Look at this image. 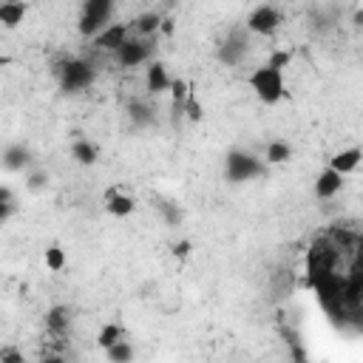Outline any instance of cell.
<instances>
[{
    "label": "cell",
    "instance_id": "11",
    "mask_svg": "<svg viewBox=\"0 0 363 363\" xmlns=\"http://www.w3.org/2000/svg\"><path fill=\"white\" fill-rule=\"evenodd\" d=\"M145 85H147V94H150V96H156V94H167V91H170L173 79L167 77V68H164V62H150Z\"/></svg>",
    "mask_w": 363,
    "mask_h": 363
},
{
    "label": "cell",
    "instance_id": "20",
    "mask_svg": "<svg viewBox=\"0 0 363 363\" xmlns=\"http://www.w3.org/2000/svg\"><path fill=\"white\" fill-rule=\"evenodd\" d=\"M289 159H292V147H289L286 142L272 139V142L267 145V162H269V164H284V162H289Z\"/></svg>",
    "mask_w": 363,
    "mask_h": 363
},
{
    "label": "cell",
    "instance_id": "26",
    "mask_svg": "<svg viewBox=\"0 0 363 363\" xmlns=\"http://www.w3.org/2000/svg\"><path fill=\"white\" fill-rule=\"evenodd\" d=\"M14 210H17L14 196H11V190L3 184V187H0V224H6V221L14 216Z\"/></svg>",
    "mask_w": 363,
    "mask_h": 363
},
{
    "label": "cell",
    "instance_id": "23",
    "mask_svg": "<svg viewBox=\"0 0 363 363\" xmlns=\"http://www.w3.org/2000/svg\"><path fill=\"white\" fill-rule=\"evenodd\" d=\"M116 340H122V326H119V323H105V326L99 329V335H96V346H99V349H108V346H113Z\"/></svg>",
    "mask_w": 363,
    "mask_h": 363
},
{
    "label": "cell",
    "instance_id": "13",
    "mask_svg": "<svg viewBox=\"0 0 363 363\" xmlns=\"http://www.w3.org/2000/svg\"><path fill=\"white\" fill-rule=\"evenodd\" d=\"M360 162H363V150H360V147H346V150H337V153L329 159V167H335V170H340V173L346 176V173H352Z\"/></svg>",
    "mask_w": 363,
    "mask_h": 363
},
{
    "label": "cell",
    "instance_id": "19",
    "mask_svg": "<svg viewBox=\"0 0 363 363\" xmlns=\"http://www.w3.org/2000/svg\"><path fill=\"white\" fill-rule=\"evenodd\" d=\"M82 14L96 17L99 23L111 26L108 20H111V14H113V0H85V3H82Z\"/></svg>",
    "mask_w": 363,
    "mask_h": 363
},
{
    "label": "cell",
    "instance_id": "6",
    "mask_svg": "<svg viewBox=\"0 0 363 363\" xmlns=\"http://www.w3.org/2000/svg\"><path fill=\"white\" fill-rule=\"evenodd\" d=\"M278 26H281V11H278L275 6H269V3H264V6L252 9V11H250V17H247V31L261 34V37L275 34V28H278Z\"/></svg>",
    "mask_w": 363,
    "mask_h": 363
},
{
    "label": "cell",
    "instance_id": "8",
    "mask_svg": "<svg viewBox=\"0 0 363 363\" xmlns=\"http://www.w3.org/2000/svg\"><path fill=\"white\" fill-rule=\"evenodd\" d=\"M128 37H130V26L128 23H111L94 37V45L102 48V51H116Z\"/></svg>",
    "mask_w": 363,
    "mask_h": 363
},
{
    "label": "cell",
    "instance_id": "24",
    "mask_svg": "<svg viewBox=\"0 0 363 363\" xmlns=\"http://www.w3.org/2000/svg\"><path fill=\"white\" fill-rule=\"evenodd\" d=\"M156 210L162 213V218H164L170 227L182 224V216H184V213L179 210V204H173V201H164V199H162V201H156Z\"/></svg>",
    "mask_w": 363,
    "mask_h": 363
},
{
    "label": "cell",
    "instance_id": "3",
    "mask_svg": "<svg viewBox=\"0 0 363 363\" xmlns=\"http://www.w3.org/2000/svg\"><path fill=\"white\" fill-rule=\"evenodd\" d=\"M264 173H267V167H264V162L258 156H252L247 150H238V147L227 150V156H224V176L230 182H235V184L238 182H252V179H258Z\"/></svg>",
    "mask_w": 363,
    "mask_h": 363
},
{
    "label": "cell",
    "instance_id": "15",
    "mask_svg": "<svg viewBox=\"0 0 363 363\" xmlns=\"http://www.w3.org/2000/svg\"><path fill=\"white\" fill-rule=\"evenodd\" d=\"M31 164V150L26 145H9L3 150V167L6 170H23Z\"/></svg>",
    "mask_w": 363,
    "mask_h": 363
},
{
    "label": "cell",
    "instance_id": "10",
    "mask_svg": "<svg viewBox=\"0 0 363 363\" xmlns=\"http://www.w3.org/2000/svg\"><path fill=\"white\" fill-rule=\"evenodd\" d=\"M133 207H136V201H133L130 196H125L119 187H111V190L105 193V210H108L111 216L125 218V216H130V213H133Z\"/></svg>",
    "mask_w": 363,
    "mask_h": 363
},
{
    "label": "cell",
    "instance_id": "27",
    "mask_svg": "<svg viewBox=\"0 0 363 363\" xmlns=\"http://www.w3.org/2000/svg\"><path fill=\"white\" fill-rule=\"evenodd\" d=\"M184 116H187L190 122H201V119H204V108L199 105V99H196L193 91H190V96H187V102H184Z\"/></svg>",
    "mask_w": 363,
    "mask_h": 363
},
{
    "label": "cell",
    "instance_id": "4",
    "mask_svg": "<svg viewBox=\"0 0 363 363\" xmlns=\"http://www.w3.org/2000/svg\"><path fill=\"white\" fill-rule=\"evenodd\" d=\"M57 77H60V88L65 94H77V91H82V88H88L94 82L96 71H94L91 62H85L79 57H71V60L57 65Z\"/></svg>",
    "mask_w": 363,
    "mask_h": 363
},
{
    "label": "cell",
    "instance_id": "17",
    "mask_svg": "<svg viewBox=\"0 0 363 363\" xmlns=\"http://www.w3.org/2000/svg\"><path fill=\"white\" fill-rule=\"evenodd\" d=\"M71 156H74L79 164H96L99 147H96L91 139H74V142H71Z\"/></svg>",
    "mask_w": 363,
    "mask_h": 363
},
{
    "label": "cell",
    "instance_id": "7",
    "mask_svg": "<svg viewBox=\"0 0 363 363\" xmlns=\"http://www.w3.org/2000/svg\"><path fill=\"white\" fill-rule=\"evenodd\" d=\"M247 48H250V43H247L244 31H233V34H227V37L221 40L216 57H218L224 65H238V62L247 57Z\"/></svg>",
    "mask_w": 363,
    "mask_h": 363
},
{
    "label": "cell",
    "instance_id": "14",
    "mask_svg": "<svg viewBox=\"0 0 363 363\" xmlns=\"http://www.w3.org/2000/svg\"><path fill=\"white\" fill-rule=\"evenodd\" d=\"M162 14L159 11H145V14H139L133 23H130V31L136 34V37H153L159 28H162Z\"/></svg>",
    "mask_w": 363,
    "mask_h": 363
},
{
    "label": "cell",
    "instance_id": "21",
    "mask_svg": "<svg viewBox=\"0 0 363 363\" xmlns=\"http://www.w3.org/2000/svg\"><path fill=\"white\" fill-rule=\"evenodd\" d=\"M128 113H130V122H133L136 128H145V125L153 122V111H150L145 102H139V99H133V102L128 105Z\"/></svg>",
    "mask_w": 363,
    "mask_h": 363
},
{
    "label": "cell",
    "instance_id": "32",
    "mask_svg": "<svg viewBox=\"0 0 363 363\" xmlns=\"http://www.w3.org/2000/svg\"><path fill=\"white\" fill-rule=\"evenodd\" d=\"M159 31H164V34H173V20H170V17H164V20H162V28H159Z\"/></svg>",
    "mask_w": 363,
    "mask_h": 363
},
{
    "label": "cell",
    "instance_id": "29",
    "mask_svg": "<svg viewBox=\"0 0 363 363\" xmlns=\"http://www.w3.org/2000/svg\"><path fill=\"white\" fill-rule=\"evenodd\" d=\"M289 62H292V51H272V54H269V62H267V65H272V68L284 71V68H286Z\"/></svg>",
    "mask_w": 363,
    "mask_h": 363
},
{
    "label": "cell",
    "instance_id": "28",
    "mask_svg": "<svg viewBox=\"0 0 363 363\" xmlns=\"http://www.w3.org/2000/svg\"><path fill=\"white\" fill-rule=\"evenodd\" d=\"M26 187H28V190H43V187H48V173H45V170H34V173H28Z\"/></svg>",
    "mask_w": 363,
    "mask_h": 363
},
{
    "label": "cell",
    "instance_id": "16",
    "mask_svg": "<svg viewBox=\"0 0 363 363\" xmlns=\"http://www.w3.org/2000/svg\"><path fill=\"white\" fill-rule=\"evenodd\" d=\"M23 17H26V3L23 0H6L0 6V23L6 28H17L23 23Z\"/></svg>",
    "mask_w": 363,
    "mask_h": 363
},
{
    "label": "cell",
    "instance_id": "1",
    "mask_svg": "<svg viewBox=\"0 0 363 363\" xmlns=\"http://www.w3.org/2000/svg\"><path fill=\"white\" fill-rule=\"evenodd\" d=\"M306 284L332 323L363 332V224L332 221L306 250Z\"/></svg>",
    "mask_w": 363,
    "mask_h": 363
},
{
    "label": "cell",
    "instance_id": "2",
    "mask_svg": "<svg viewBox=\"0 0 363 363\" xmlns=\"http://www.w3.org/2000/svg\"><path fill=\"white\" fill-rule=\"evenodd\" d=\"M250 88L255 91V96L267 105H275L286 96V85H284V71L272 68V65H258L250 74Z\"/></svg>",
    "mask_w": 363,
    "mask_h": 363
},
{
    "label": "cell",
    "instance_id": "9",
    "mask_svg": "<svg viewBox=\"0 0 363 363\" xmlns=\"http://www.w3.org/2000/svg\"><path fill=\"white\" fill-rule=\"evenodd\" d=\"M340 190H343V173L326 164V170L315 179V196L318 199H335Z\"/></svg>",
    "mask_w": 363,
    "mask_h": 363
},
{
    "label": "cell",
    "instance_id": "5",
    "mask_svg": "<svg viewBox=\"0 0 363 363\" xmlns=\"http://www.w3.org/2000/svg\"><path fill=\"white\" fill-rule=\"evenodd\" d=\"M150 51H153L150 37H136V34H130L113 54H116V62H119L122 68H136V65H142V62L150 57Z\"/></svg>",
    "mask_w": 363,
    "mask_h": 363
},
{
    "label": "cell",
    "instance_id": "33",
    "mask_svg": "<svg viewBox=\"0 0 363 363\" xmlns=\"http://www.w3.org/2000/svg\"><path fill=\"white\" fill-rule=\"evenodd\" d=\"M352 23H354L357 28H363V9H357V11L352 14Z\"/></svg>",
    "mask_w": 363,
    "mask_h": 363
},
{
    "label": "cell",
    "instance_id": "22",
    "mask_svg": "<svg viewBox=\"0 0 363 363\" xmlns=\"http://www.w3.org/2000/svg\"><path fill=\"white\" fill-rule=\"evenodd\" d=\"M105 354L111 363H128V360H133V346L128 340H116L113 346L105 349Z\"/></svg>",
    "mask_w": 363,
    "mask_h": 363
},
{
    "label": "cell",
    "instance_id": "30",
    "mask_svg": "<svg viewBox=\"0 0 363 363\" xmlns=\"http://www.w3.org/2000/svg\"><path fill=\"white\" fill-rule=\"evenodd\" d=\"M190 250H193V244H190L187 238H182V241H176V244H173V255H176V258H182V261L190 255Z\"/></svg>",
    "mask_w": 363,
    "mask_h": 363
},
{
    "label": "cell",
    "instance_id": "31",
    "mask_svg": "<svg viewBox=\"0 0 363 363\" xmlns=\"http://www.w3.org/2000/svg\"><path fill=\"white\" fill-rule=\"evenodd\" d=\"M0 363H23V354L17 349H0Z\"/></svg>",
    "mask_w": 363,
    "mask_h": 363
},
{
    "label": "cell",
    "instance_id": "12",
    "mask_svg": "<svg viewBox=\"0 0 363 363\" xmlns=\"http://www.w3.org/2000/svg\"><path fill=\"white\" fill-rule=\"evenodd\" d=\"M68 323H71V312H68V306L57 303V306H51V309L45 312V329H48L54 337H62V335L68 332Z\"/></svg>",
    "mask_w": 363,
    "mask_h": 363
},
{
    "label": "cell",
    "instance_id": "18",
    "mask_svg": "<svg viewBox=\"0 0 363 363\" xmlns=\"http://www.w3.org/2000/svg\"><path fill=\"white\" fill-rule=\"evenodd\" d=\"M170 99H173V119H179V116H184V102H187V96H190V82L187 79H173V85H170Z\"/></svg>",
    "mask_w": 363,
    "mask_h": 363
},
{
    "label": "cell",
    "instance_id": "25",
    "mask_svg": "<svg viewBox=\"0 0 363 363\" xmlns=\"http://www.w3.org/2000/svg\"><path fill=\"white\" fill-rule=\"evenodd\" d=\"M45 267H48L51 272H60V269L65 267V250H62L60 244L45 247Z\"/></svg>",
    "mask_w": 363,
    "mask_h": 363
}]
</instances>
